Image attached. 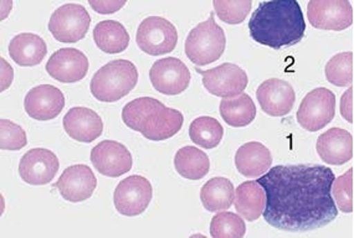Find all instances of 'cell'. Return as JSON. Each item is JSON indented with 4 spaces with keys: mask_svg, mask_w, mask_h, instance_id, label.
Wrapping results in <instances>:
<instances>
[{
    "mask_svg": "<svg viewBox=\"0 0 354 238\" xmlns=\"http://www.w3.org/2000/svg\"><path fill=\"white\" fill-rule=\"evenodd\" d=\"M48 54V46L43 37L37 34L23 32L12 39L9 43V55L12 61L23 68L37 66Z\"/></svg>",
    "mask_w": 354,
    "mask_h": 238,
    "instance_id": "cell-22",
    "label": "cell"
},
{
    "mask_svg": "<svg viewBox=\"0 0 354 238\" xmlns=\"http://www.w3.org/2000/svg\"><path fill=\"white\" fill-rule=\"evenodd\" d=\"M336 115V96L328 88L319 87L306 95L297 110V122L308 132L327 127Z\"/></svg>",
    "mask_w": 354,
    "mask_h": 238,
    "instance_id": "cell-6",
    "label": "cell"
},
{
    "mask_svg": "<svg viewBox=\"0 0 354 238\" xmlns=\"http://www.w3.org/2000/svg\"><path fill=\"white\" fill-rule=\"evenodd\" d=\"M136 41L138 48L148 55H165L176 49L178 31L169 20L149 17L138 26Z\"/></svg>",
    "mask_w": 354,
    "mask_h": 238,
    "instance_id": "cell-7",
    "label": "cell"
},
{
    "mask_svg": "<svg viewBox=\"0 0 354 238\" xmlns=\"http://www.w3.org/2000/svg\"><path fill=\"white\" fill-rule=\"evenodd\" d=\"M332 169L318 164L277 165L257 179L266 204L263 216L270 226L287 232H310L338 216L330 194Z\"/></svg>",
    "mask_w": 354,
    "mask_h": 238,
    "instance_id": "cell-1",
    "label": "cell"
},
{
    "mask_svg": "<svg viewBox=\"0 0 354 238\" xmlns=\"http://www.w3.org/2000/svg\"><path fill=\"white\" fill-rule=\"evenodd\" d=\"M235 199V189L226 177H213L203 185L201 200L203 206L210 212L227 210Z\"/></svg>",
    "mask_w": 354,
    "mask_h": 238,
    "instance_id": "cell-26",
    "label": "cell"
},
{
    "mask_svg": "<svg viewBox=\"0 0 354 238\" xmlns=\"http://www.w3.org/2000/svg\"><path fill=\"white\" fill-rule=\"evenodd\" d=\"M353 168L339 177H335L330 194L337 208L344 214L353 212Z\"/></svg>",
    "mask_w": 354,
    "mask_h": 238,
    "instance_id": "cell-32",
    "label": "cell"
},
{
    "mask_svg": "<svg viewBox=\"0 0 354 238\" xmlns=\"http://www.w3.org/2000/svg\"><path fill=\"white\" fill-rule=\"evenodd\" d=\"M326 79L337 87H348L353 83V52H341L326 65Z\"/></svg>",
    "mask_w": 354,
    "mask_h": 238,
    "instance_id": "cell-29",
    "label": "cell"
},
{
    "mask_svg": "<svg viewBox=\"0 0 354 238\" xmlns=\"http://www.w3.org/2000/svg\"><path fill=\"white\" fill-rule=\"evenodd\" d=\"M97 186V179L87 165L68 166L54 184L60 195L70 202L86 201L91 197Z\"/></svg>",
    "mask_w": 354,
    "mask_h": 238,
    "instance_id": "cell-15",
    "label": "cell"
},
{
    "mask_svg": "<svg viewBox=\"0 0 354 238\" xmlns=\"http://www.w3.org/2000/svg\"><path fill=\"white\" fill-rule=\"evenodd\" d=\"M196 71L202 76L203 85L207 91L216 97H236L249 83L246 72L235 63H223L207 71L196 68Z\"/></svg>",
    "mask_w": 354,
    "mask_h": 238,
    "instance_id": "cell-10",
    "label": "cell"
},
{
    "mask_svg": "<svg viewBox=\"0 0 354 238\" xmlns=\"http://www.w3.org/2000/svg\"><path fill=\"white\" fill-rule=\"evenodd\" d=\"M316 149L324 163L346 164L353 158V137L346 129H328L318 137Z\"/></svg>",
    "mask_w": 354,
    "mask_h": 238,
    "instance_id": "cell-20",
    "label": "cell"
},
{
    "mask_svg": "<svg viewBox=\"0 0 354 238\" xmlns=\"http://www.w3.org/2000/svg\"><path fill=\"white\" fill-rule=\"evenodd\" d=\"M93 40L106 54H120L129 48V31L115 20H104L93 29Z\"/></svg>",
    "mask_w": 354,
    "mask_h": 238,
    "instance_id": "cell-24",
    "label": "cell"
},
{
    "mask_svg": "<svg viewBox=\"0 0 354 238\" xmlns=\"http://www.w3.org/2000/svg\"><path fill=\"white\" fill-rule=\"evenodd\" d=\"M307 18L319 30H346L353 24V8L349 0H310Z\"/></svg>",
    "mask_w": 354,
    "mask_h": 238,
    "instance_id": "cell-9",
    "label": "cell"
},
{
    "mask_svg": "<svg viewBox=\"0 0 354 238\" xmlns=\"http://www.w3.org/2000/svg\"><path fill=\"white\" fill-rule=\"evenodd\" d=\"M91 18L85 6L65 4L53 12L49 20V30L57 41L77 43L86 37Z\"/></svg>",
    "mask_w": 354,
    "mask_h": 238,
    "instance_id": "cell-8",
    "label": "cell"
},
{
    "mask_svg": "<svg viewBox=\"0 0 354 238\" xmlns=\"http://www.w3.org/2000/svg\"><path fill=\"white\" fill-rule=\"evenodd\" d=\"M174 166L178 174L188 180H201L210 170L208 155L196 147H183L174 157Z\"/></svg>",
    "mask_w": 354,
    "mask_h": 238,
    "instance_id": "cell-27",
    "label": "cell"
},
{
    "mask_svg": "<svg viewBox=\"0 0 354 238\" xmlns=\"http://www.w3.org/2000/svg\"><path fill=\"white\" fill-rule=\"evenodd\" d=\"M249 31L255 43L281 50L304 39L305 17L297 0H266L252 12Z\"/></svg>",
    "mask_w": 354,
    "mask_h": 238,
    "instance_id": "cell-2",
    "label": "cell"
},
{
    "mask_svg": "<svg viewBox=\"0 0 354 238\" xmlns=\"http://www.w3.org/2000/svg\"><path fill=\"white\" fill-rule=\"evenodd\" d=\"M92 165L104 177H118L132 169L133 160L129 149L115 141L98 143L91 150Z\"/></svg>",
    "mask_w": 354,
    "mask_h": 238,
    "instance_id": "cell-14",
    "label": "cell"
},
{
    "mask_svg": "<svg viewBox=\"0 0 354 238\" xmlns=\"http://www.w3.org/2000/svg\"><path fill=\"white\" fill-rule=\"evenodd\" d=\"M152 196V185L148 179L141 175H131L117 185L113 202L120 214L133 217L146 211Z\"/></svg>",
    "mask_w": 354,
    "mask_h": 238,
    "instance_id": "cell-11",
    "label": "cell"
},
{
    "mask_svg": "<svg viewBox=\"0 0 354 238\" xmlns=\"http://www.w3.org/2000/svg\"><path fill=\"white\" fill-rule=\"evenodd\" d=\"M234 201L238 214L252 222L263 215L266 196L263 186L257 181H245L239 185Z\"/></svg>",
    "mask_w": 354,
    "mask_h": 238,
    "instance_id": "cell-23",
    "label": "cell"
},
{
    "mask_svg": "<svg viewBox=\"0 0 354 238\" xmlns=\"http://www.w3.org/2000/svg\"><path fill=\"white\" fill-rule=\"evenodd\" d=\"M59 159L49 149L35 148L23 155L19 163V175L29 185H46L56 177Z\"/></svg>",
    "mask_w": 354,
    "mask_h": 238,
    "instance_id": "cell-13",
    "label": "cell"
},
{
    "mask_svg": "<svg viewBox=\"0 0 354 238\" xmlns=\"http://www.w3.org/2000/svg\"><path fill=\"white\" fill-rule=\"evenodd\" d=\"M64 129L73 141L91 143L102 135L104 122L95 110L73 107L64 117Z\"/></svg>",
    "mask_w": 354,
    "mask_h": 238,
    "instance_id": "cell-19",
    "label": "cell"
},
{
    "mask_svg": "<svg viewBox=\"0 0 354 238\" xmlns=\"http://www.w3.org/2000/svg\"><path fill=\"white\" fill-rule=\"evenodd\" d=\"M127 1L129 0H88L92 9L102 15L115 14L121 10Z\"/></svg>",
    "mask_w": 354,
    "mask_h": 238,
    "instance_id": "cell-34",
    "label": "cell"
},
{
    "mask_svg": "<svg viewBox=\"0 0 354 238\" xmlns=\"http://www.w3.org/2000/svg\"><path fill=\"white\" fill-rule=\"evenodd\" d=\"M12 0H1V19H4L9 15V12L12 10Z\"/></svg>",
    "mask_w": 354,
    "mask_h": 238,
    "instance_id": "cell-37",
    "label": "cell"
},
{
    "mask_svg": "<svg viewBox=\"0 0 354 238\" xmlns=\"http://www.w3.org/2000/svg\"><path fill=\"white\" fill-rule=\"evenodd\" d=\"M224 135V128L213 117H199L189 127V137L198 147L214 149L218 147Z\"/></svg>",
    "mask_w": 354,
    "mask_h": 238,
    "instance_id": "cell-28",
    "label": "cell"
},
{
    "mask_svg": "<svg viewBox=\"0 0 354 238\" xmlns=\"http://www.w3.org/2000/svg\"><path fill=\"white\" fill-rule=\"evenodd\" d=\"M26 133L18 124L1 119L0 121V148L1 150H20L26 146Z\"/></svg>",
    "mask_w": 354,
    "mask_h": 238,
    "instance_id": "cell-33",
    "label": "cell"
},
{
    "mask_svg": "<svg viewBox=\"0 0 354 238\" xmlns=\"http://www.w3.org/2000/svg\"><path fill=\"white\" fill-rule=\"evenodd\" d=\"M149 79L157 91L167 96H177L188 90L192 76L182 60L165 57L153 63Z\"/></svg>",
    "mask_w": 354,
    "mask_h": 238,
    "instance_id": "cell-12",
    "label": "cell"
},
{
    "mask_svg": "<svg viewBox=\"0 0 354 238\" xmlns=\"http://www.w3.org/2000/svg\"><path fill=\"white\" fill-rule=\"evenodd\" d=\"M220 116L232 127H246L254 122L257 117V106L246 93H241L236 97L224 98L220 102Z\"/></svg>",
    "mask_w": 354,
    "mask_h": 238,
    "instance_id": "cell-25",
    "label": "cell"
},
{
    "mask_svg": "<svg viewBox=\"0 0 354 238\" xmlns=\"http://www.w3.org/2000/svg\"><path fill=\"white\" fill-rule=\"evenodd\" d=\"M257 97L261 110L271 117L286 116L296 101L292 86L280 79H266L259 86Z\"/></svg>",
    "mask_w": 354,
    "mask_h": 238,
    "instance_id": "cell-18",
    "label": "cell"
},
{
    "mask_svg": "<svg viewBox=\"0 0 354 238\" xmlns=\"http://www.w3.org/2000/svg\"><path fill=\"white\" fill-rule=\"evenodd\" d=\"M122 121L148 141H162L177 135L184 118L179 110L168 108L156 98L141 97L123 107Z\"/></svg>",
    "mask_w": 354,
    "mask_h": 238,
    "instance_id": "cell-3",
    "label": "cell"
},
{
    "mask_svg": "<svg viewBox=\"0 0 354 238\" xmlns=\"http://www.w3.org/2000/svg\"><path fill=\"white\" fill-rule=\"evenodd\" d=\"M341 113L349 123H353V87H349L341 99Z\"/></svg>",
    "mask_w": 354,
    "mask_h": 238,
    "instance_id": "cell-35",
    "label": "cell"
},
{
    "mask_svg": "<svg viewBox=\"0 0 354 238\" xmlns=\"http://www.w3.org/2000/svg\"><path fill=\"white\" fill-rule=\"evenodd\" d=\"M225 46V32L216 24L212 12L208 20L190 30L185 40V55L196 66H205L219 60Z\"/></svg>",
    "mask_w": 354,
    "mask_h": 238,
    "instance_id": "cell-5",
    "label": "cell"
},
{
    "mask_svg": "<svg viewBox=\"0 0 354 238\" xmlns=\"http://www.w3.org/2000/svg\"><path fill=\"white\" fill-rule=\"evenodd\" d=\"M272 157L268 147L259 141H249L239 148L235 154V165L241 175L260 177L269 170Z\"/></svg>",
    "mask_w": 354,
    "mask_h": 238,
    "instance_id": "cell-21",
    "label": "cell"
},
{
    "mask_svg": "<svg viewBox=\"0 0 354 238\" xmlns=\"http://www.w3.org/2000/svg\"><path fill=\"white\" fill-rule=\"evenodd\" d=\"M214 10L226 24L238 25L248 18L252 0H213Z\"/></svg>",
    "mask_w": 354,
    "mask_h": 238,
    "instance_id": "cell-31",
    "label": "cell"
},
{
    "mask_svg": "<svg viewBox=\"0 0 354 238\" xmlns=\"http://www.w3.org/2000/svg\"><path fill=\"white\" fill-rule=\"evenodd\" d=\"M25 112L37 121H51L62 113L65 107L62 92L51 85H40L31 88L24 99Z\"/></svg>",
    "mask_w": 354,
    "mask_h": 238,
    "instance_id": "cell-16",
    "label": "cell"
},
{
    "mask_svg": "<svg viewBox=\"0 0 354 238\" xmlns=\"http://www.w3.org/2000/svg\"><path fill=\"white\" fill-rule=\"evenodd\" d=\"M90 68L88 59L77 49H60L46 63V71L53 79L62 83H75L85 79Z\"/></svg>",
    "mask_w": 354,
    "mask_h": 238,
    "instance_id": "cell-17",
    "label": "cell"
},
{
    "mask_svg": "<svg viewBox=\"0 0 354 238\" xmlns=\"http://www.w3.org/2000/svg\"><path fill=\"white\" fill-rule=\"evenodd\" d=\"M245 233V221L234 212H219L210 222V235L214 238H243Z\"/></svg>",
    "mask_w": 354,
    "mask_h": 238,
    "instance_id": "cell-30",
    "label": "cell"
},
{
    "mask_svg": "<svg viewBox=\"0 0 354 238\" xmlns=\"http://www.w3.org/2000/svg\"><path fill=\"white\" fill-rule=\"evenodd\" d=\"M0 60H1V92H4L9 86L12 85L14 71L12 66L4 59H0Z\"/></svg>",
    "mask_w": 354,
    "mask_h": 238,
    "instance_id": "cell-36",
    "label": "cell"
},
{
    "mask_svg": "<svg viewBox=\"0 0 354 238\" xmlns=\"http://www.w3.org/2000/svg\"><path fill=\"white\" fill-rule=\"evenodd\" d=\"M138 82V70L129 60H113L100 68L91 79L92 96L101 102H117Z\"/></svg>",
    "mask_w": 354,
    "mask_h": 238,
    "instance_id": "cell-4",
    "label": "cell"
}]
</instances>
